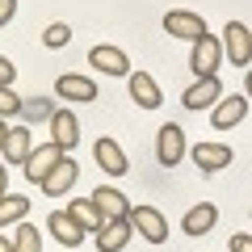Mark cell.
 Segmentation results:
<instances>
[{"instance_id":"obj_27","label":"cell","mask_w":252,"mask_h":252,"mask_svg":"<svg viewBox=\"0 0 252 252\" xmlns=\"http://www.w3.org/2000/svg\"><path fill=\"white\" fill-rule=\"evenodd\" d=\"M21 109H26V114H34V118H42V114H55V109H46V101H21Z\"/></svg>"},{"instance_id":"obj_25","label":"cell","mask_w":252,"mask_h":252,"mask_svg":"<svg viewBox=\"0 0 252 252\" xmlns=\"http://www.w3.org/2000/svg\"><path fill=\"white\" fill-rule=\"evenodd\" d=\"M21 109V97L9 89V84H0V118H9V114H17Z\"/></svg>"},{"instance_id":"obj_31","label":"cell","mask_w":252,"mask_h":252,"mask_svg":"<svg viewBox=\"0 0 252 252\" xmlns=\"http://www.w3.org/2000/svg\"><path fill=\"white\" fill-rule=\"evenodd\" d=\"M9 193V172H4V164H0V198Z\"/></svg>"},{"instance_id":"obj_33","label":"cell","mask_w":252,"mask_h":252,"mask_svg":"<svg viewBox=\"0 0 252 252\" xmlns=\"http://www.w3.org/2000/svg\"><path fill=\"white\" fill-rule=\"evenodd\" d=\"M244 89H248V97H252V67L244 72Z\"/></svg>"},{"instance_id":"obj_18","label":"cell","mask_w":252,"mask_h":252,"mask_svg":"<svg viewBox=\"0 0 252 252\" xmlns=\"http://www.w3.org/2000/svg\"><path fill=\"white\" fill-rule=\"evenodd\" d=\"M181 227H185V235H206L210 227H219V206H215V202H198V206H189Z\"/></svg>"},{"instance_id":"obj_12","label":"cell","mask_w":252,"mask_h":252,"mask_svg":"<svg viewBox=\"0 0 252 252\" xmlns=\"http://www.w3.org/2000/svg\"><path fill=\"white\" fill-rule=\"evenodd\" d=\"M46 227H51V235L63 244V248H76V244H84V235H89V231H84V227L76 223L72 215H67V210H51Z\"/></svg>"},{"instance_id":"obj_13","label":"cell","mask_w":252,"mask_h":252,"mask_svg":"<svg viewBox=\"0 0 252 252\" xmlns=\"http://www.w3.org/2000/svg\"><path fill=\"white\" fill-rule=\"evenodd\" d=\"M55 93H59L63 101H97V84L89 80V76H76V72H67V76H59L55 80Z\"/></svg>"},{"instance_id":"obj_11","label":"cell","mask_w":252,"mask_h":252,"mask_svg":"<svg viewBox=\"0 0 252 252\" xmlns=\"http://www.w3.org/2000/svg\"><path fill=\"white\" fill-rule=\"evenodd\" d=\"M135 235V223L130 219H105V227L97 231V248L101 252H122Z\"/></svg>"},{"instance_id":"obj_9","label":"cell","mask_w":252,"mask_h":252,"mask_svg":"<svg viewBox=\"0 0 252 252\" xmlns=\"http://www.w3.org/2000/svg\"><path fill=\"white\" fill-rule=\"evenodd\" d=\"M89 63L97 67V72H105V76H130V59H126V51L122 46H93L89 51Z\"/></svg>"},{"instance_id":"obj_15","label":"cell","mask_w":252,"mask_h":252,"mask_svg":"<svg viewBox=\"0 0 252 252\" xmlns=\"http://www.w3.org/2000/svg\"><path fill=\"white\" fill-rule=\"evenodd\" d=\"M126 80H130V97H135V105H139V109H160L164 93H160V84H156L147 72H130Z\"/></svg>"},{"instance_id":"obj_1","label":"cell","mask_w":252,"mask_h":252,"mask_svg":"<svg viewBox=\"0 0 252 252\" xmlns=\"http://www.w3.org/2000/svg\"><path fill=\"white\" fill-rule=\"evenodd\" d=\"M223 55H227V63H235V67H244V72L252 67V30L244 26V21H227Z\"/></svg>"},{"instance_id":"obj_32","label":"cell","mask_w":252,"mask_h":252,"mask_svg":"<svg viewBox=\"0 0 252 252\" xmlns=\"http://www.w3.org/2000/svg\"><path fill=\"white\" fill-rule=\"evenodd\" d=\"M0 252H17V248H13V240H9V235H0Z\"/></svg>"},{"instance_id":"obj_4","label":"cell","mask_w":252,"mask_h":252,"mask_svg":"<svg viewBox=\"0 0 252 252\" xmlns=\"http://www.w3.org/2000/svg\"><path fill=\"white\" fill-rule=\"evenodd\" d=\"M130 223H135V231L143 235L147 244H164L168 240V223H164V215L156 206H130Z\"/></svg>"},{"instance_id":"obj_23","label":"cell","mask_w":252,"mask_h":252,"mask_svg":"<svg viewBox=\"0 0 252 252\" xmlns=\"http://www.w3.org/2000/svg\"><path fill=\"white\" fill-rule=\"evenodd\" d=\"M13 248H17V252H42V235H38V227H30V223H17Z\"/></svg>"},{"instance_id":"obj_19","label":"cell","mask_w":252,"mask_h":252,"mask_svg":"<svg viewBox=\"0 0 252 252\" xmlns=\"http://www.w3.org/2000/svg\"><path fill=\"white\" fill-rule=\"evenodd\" d=\"M76 177H80V168H76V160H67V156H63L59 164H55L51 172H46V181H42V193H67V189L76 185Z\"/></svg>"},{"instance_id":"obj_20","label":"cell","mask_w":252,"mask_h":252,"mask_svg":"<svg viewBox=\"0 0 252 252\" xmlns=\"http://www.w3.org/2000/svg\"><path fill=\"white\" fill-rule=\"evenodd\" d=\"M67 215H72L76 223L84 227V231H93V235H97L101 227H105V215L97 210V202H93V198H72V206H67Z\"/></svg>"},{"instance_id":"obj_22","label":"cell","mask_w":252,"mask_h":252,"mask_svg":"<svg viewBox=\"0 0 252 252\" xmlns=\"http://www.w3.org/2000/svg\"><path fill=\"white\" fill-rule=\"evenodd\" d=\"M26 215H30V198L26 193H4V198H0V227L26 223Z\"/></svg>"},{"instance_id":"obj_3","label":"cell","mask_w":252,"mask_h":252,"mask_svg":"<svg viewBox=\"0 0 252 252\" xmlns=\"http://www.w3.org/2000/svg\"><path fill=\"white\" fill-rule=\"evenodd\" d=\"M219 59H223V42H219L215 34H202L198 42H193V59H189V67H193V76H219Z\"/></svg>"},{"instance_id":"obj_29","label":"cell","mask_w":252,"mask_h":252,"mask_svg":"<svg viewBox=\"0 0 252 252\" xmlns=\"http://www.w3.org/2000/svg\"><path fill=\"white\" fill-rule=\"evenodd\" d=\"M231 252H252V235H231Z\"/></svg>"},{"instance_id":"obj_2","label":"cell","mask_w":252,"mask_h":252,"mask_svg":"<svg viewBox=\"0 0 252 252\" xmlns=\"http://www.w3.org/2000/svg\"><path fill=\"white\" fill-rule=\"evenodd\" d=\"M156 160H160L164 168H177V164L185 160V130H181L177 122L160 126V135H156Z\"/></svg>"},{"instance_id":"obj_5","label":"cell","mask_w":252,"mask_h":252,"mask_svg":"<svg viewBox=\"0 0 252 252\" xmlns=\"http://www.w3.org/2000/svg\"><path fill=\"white\" fill-rule=\"evenodd\" d=\"M219 93H223L219 76H202V80H193V84L185 89V97H181V101H185V109H193V114H198V109H215L219 101H223Z\"/></svg>"},{"instance_id":"obj_17","label":"cell","mask_w":252,"mask_h":252,"mask_svg":"<svg viewBox=\"0 0 252 252\" xmlns=\"http://www.w3.org/2000/svg\"><path fill=\"white\" fill-rule=\"evenodd\" d=\"M93 202H97V210L105 219H130V202H126V193H122V189H114V185L93 189Z\"/></svg>"},{"instance_id":"obj_24","label":"cell","mask_w":252,"mask_h":252,"mask_svg":"<svg viewBox=\"0 0 252 252\" xmlns=\"http://www.w3.org/2000/svg\"><path fill=\"white\" fill-rule=\"evenodd\" d=\"M67 42H72V26L55 21V26H46V30H42V46H46V51H63Z\"/></svg>"},{"instance_id":"obj_16","label":"cell","mask_w":252,"mask_h":252,"mask_svg":"<svg viewBox=\"0 0 252 252\" xmlns=\"http://www.w3.org/2000/svg\"><path fill=\"white\" fill-rule=\"evenodd\" d=\"M244 114H248V97H223L215 109H210V126H219V130H231V126L244 122Z\"/></svg>"},{"instance_id":"obj_7","label":"cell","mask_w":252,"mask_h":252,"mask_svg":"<svg viewBox=\"0 0 252 252\" xmlns=\"http://www.w3.org/2000/svg\"><path fill=\"white\" fill-rule=\"evenodd\" d=\"M51 143L59 147V152H72V147L80 143V122H76L72 109H55L51 114Z\"/></svg>"},{"instance_id":"obj_6","label":"cell","mask_w":252,"mask_h":252,"mask_svg":"<svg viewBox=\"0 0 252 252\" xmlns=\"http://www.w3.org/2000/svg\"><path fill=\"white\" fill-rule=\"evenodd\" d=\"M164 30H168L172 38H185V42H198L202 34H210V30H206V21H202L198 13H185V9L164 13Z\"/></svg>"},{"instance_id":"obj_14","label":"cell","mask_w":252,"mask_h":252,"mask_svg":"<svg viewBox=\"0 0 252 252\" xmlns=\"http://www.w3.org/2000/svg\"><path fill=\"white\" fill-rule=\"evenodd\" d=\"M93 160H97L101 168L109 172V177H122V172L130 168V160H126V152H122V147L114 143V139H97V143H93Z\"/></svg>"},{"instance_id":"obj_8","label":"cell","mask_w":252,"mask_h":252,"mask_svg":"<svg viewBox=\"0 0 252 252\" xmlns=\"http://www.w3.org/2000/svg\"><path fill=\"white\" fill-rule=\"evenodd\" d=\"M63 156H67V152H59L55 143H42V147H34V152H30V160L21 164V168H26V181L42 185V181H46V172H51L55 164L63 160Z\"/></svg>"},{"instance_id":"obj_21","label":"cell","mask_w":252,"mask_h":252,"mask_svg":"<svg viewBox=\"0 0 252 252\" xmlns=\"http://www.w3.org/2000/svg\"><path fill=\"white\" fill-rule=\"evenodd\" d=\"M30 152H34V139H30V126H13L9 130V143H4V156L0 160H13V164H26L30 160Z\"/></svg>"},{"instance_id":"obj_26","label":"cell","mask_w":252,"mask_h":252,"mask_svg":"<svg viewBox=\"0 0 252 252\" xmlns=\"http://www.w3.org/2000/svg\"><path fill=\"white\" fill-rule=\"evenodd\" d=\"M13 80H17V63L0 55V84H13Z\"/></svg>"},{"instance_id":"obj_28","label":"cell","mask_w":252,"mask_h":252,"mask_svg":"<svg viewBox=\"0 0 252 252\" xmlns=\"http://www.w3.org/2000/svg\"><path fill=\"white\" fill-rule=\"evenodd\" d=\"M13 13H17V0H0V26H9Z\"/></svg>"},{"instance_id":"obj_30","label":"cell","mask_w":252,"mask_h":252,"mask_svg":"<svg viewBox=\"0 0 252 252\" xmlns=\"http://www.w3.org/2000/svg\"><path fill=\"white\" fill-rule=\"evenodd\" d=\"M9 130L13 126H4V118H0V156H4V143H9Z\"/></svg>"},{"instance_id":"obj_10","label":"cell","mask_w":252,"mask_h":252,"mask_svg":"<svg viewBox=\"0 0 252 252\" xmlns=\"http://www.w3.org/2000/svg\"><path fill=\"white\" fill-rule=\"evenodd\" d=\"M189 156H193V164H198L202 172H219V168H227V164L235 160V152L227 143H193Z\"/></svg>"}]
</instances>
